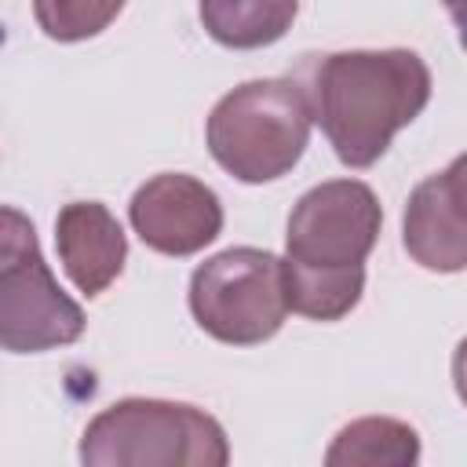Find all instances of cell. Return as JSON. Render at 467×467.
<instances>
[{
    "label": "cell",
    "instance_id": "obj_5",
    "mask_svg": "<svg viewBox=\"0 0 467 467\" xmlns=\"http://www.w3.org/2000/svg\"><path fill=\"white\" fill-rule=\"evenodd\" d=\"M379 226H383V208L368 182L328 179L296 201L288 215L285 248L288 259L296 263L350 266L368 259Z\"/></svg>",
    "mask_w": 467,
    "mask_h": 467
},
{
    "label": "cell",
    "instance_id": "obj_2",
    "mask_svg": "<svg viewBox=\"0 0 467 467\" xmlns=\"http://www.w3.org/2000/svg\"><path fill=\"white\" fill-rule=\"evenodd\" d=\"M310 99L296 80H244L212 106L204 142L223 171L259 186L299 164L310 142Z\"/></svg>",
    "mask_w": 467,
    "mask_h": 467
},
{
    "label": "cell",
    "instance_id": "obj_10",
    "mask_svg": "<svg viewBox=\"0 0 467 467\" xmlns=\"http://www.w3.org/2000/svg\"><path fill=\"white\" fill-rule=\"evenodd\" d=\"M201 26L204 33L234 51H252V47H266L277 44L296 15H299V0H201Z\"/></svg>",
    "mask_w": 467,
    "mask_h": 467
},
{
    "label": "cell",
    "instance_id": "obj_1",
    "mask_svg": "<svg viewBox=\"0 0 467 467\" xmlns=\"http://www.w3.org/2000/svg\"><path fill=\"white\" fill-rule=\"evenodd\" d=\"M431 102V69L409 47L336 51L314 69L310 113L347 168H372Z\"/></svg>",
    "mask_w": 467,
    "mask_h": 467
},
{
    "label": "cell",
    "instance_id": "obj_4",
    "mask_svg": "<svg viewBox=\"0 0 467 467\" xmlns=\"http://www.w3.org/2000/svg\"><path fill=\"white\" fill-rule=\"evenodd\" d=\"M190 314L219 343L255 347L285 325V266L266 248H226L190 277Z\"/></svg>",
    "mask_w": 467,
    "mask_h": 467
},
{
    "label": "cell",
    "instance_id": "obj_11",
    "mask_svg": "<svg viewBox=\"0 0 467 467\" xmlns=\"http://www.w3.org/2000/svg\"><path fill=\"white\" fill-rule=\"evenodd\" d=\"M285 266V303L292 314L310 321H339L347 317L365 292V263L350 266H310L296 259H281Z\"/></svg>",
    "mask_w": 467,
    "mask_h": 467
},
{
    "label": "cell",
    "instance_id": "obj_6",
    "mask_svg": "<svg viewBox=\"0 0 467 467\" xmlns=\"http://www.w3.org/2000/svg\"><path fill=\"white\" fill-rule=\"evenodd\" d=\"M128 219L146 248L161 255H197L223 230V201L212 186L182 171L146 179L128 204Z\"/></svg>",
    "mask_w": 467,
    "mask_h": 467
},
{
    "label": "cell",
    "instance_id": "obj_13",
    "mask_svg": "<svg viewBox=\"0 0 467 467\" xmlns=\"http://www.w3.org/2000/svg\"><path fill=\"white\" fill-rule=\"evenodd\" d=\"M128 0H33L40 29L58 44H77L99 36Z\"/></svg>",
    "mask_w": 467,
    "mask_h": 467
},
{
    "label": "cell",
    "instance_id": "obj_14",
    "mask_svg": "<svg viewBox=\"0 0 467 467\" xmlns=\"http://www.w3.org/2000/svg\"><path fill=\"white\" fill-rule=\"evenodd\" d=\"M40 255V241L33 230V219L18 208L0 204V274L29 263Z\"/></svg>",
    "mask_w": 467,
    "mask_h": 467
},
{
    "label": "cell",
    "instance_id": "obj_3",
    "mask_svg": "<svg viewBox=\"0 0 467 467\" xmlns=\"http://www.w3.org/2000/svg\"><path fill=\"white\" fill-rule=\"evenodd\" d=\"M80 460L88 467H223L230 441L197 405L120 398L84 427Z\"/></svg>",
    "mask_w": 467,
    "mask_h": 467
},
{
    "label": "cell",
    "instance_id": "obj_9",
    "mask_svg": "<svg viewBox=\"0 0 467 467\" xmlns=\"http://www.w3.org/2000/svg\"><path fill=\"white\" fill-rule=\"evenodd\" d=\"M55 248L66 277L88 299L102 296L124 270L128 237L117 215L99 201H73L55 219Z\"/></svg>",
    "mask_w": 467,
    "mask_h": 467
},
{
    "label": "cell",
    "instance_id": "obj_12",
    "mask_svg": "<svg viewBox=\"0 0 467 467\" xmlns=\"http://www.w3.org/2000/svg\"><path fill=\"white\" fill-rule=\"evenodd\" d=\"M420 460V434L394 416H361L347 423L328 452V467H412Z\"/></svg>",
    "mask_w": 467,
    "mask_h": 467
},
{
    "label": "cell",
    "instance_id": "obj_7",
    "mask_svg": "<svg viewBox=\"0 0 467 467\" xmlns=\"http://www.w3.org/2000/svg\"><path fill=\"white\" fill-rule=\"evenodd\" d=\"M84 310L55 281L44 255L0 274V350L44 354L84 336Z\"/></svg>",
    "mask_w": 467,
    "mask_h": 467
},
{
    "label": "cell",
    "instance_id": "obj_8",
    "mask_svg": "<svg viewBox=\"0 0 467 467\" xmlns=\"http://www.w3.org/2000/svg\"><path fill=\"white\" fill-rule=\"evenodd\" d=\"M401 244L423 270L460 274L467 266V223H463V157L427 175L405 204Z\"/></svg>",
    "mask_w": 467,
    "mask_h": 467
}]
</instances>
